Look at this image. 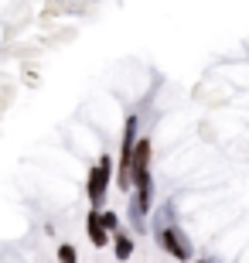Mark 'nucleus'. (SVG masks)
I'll list each match as a JSON object with an SVG mask.
<instances>
[{
  "label": "nucleus",
  "instance_id": "f257e3e1",
  "mask_svg": "<svg viewBox=\"0 0 249 263\" xmlns=\"http://www.w3.org/2000/svg\"><path fill=\"white\" fill-rule=\"evenodd\" d=\"M133 140H137V117L126 120V134H123V167H120V188L133 185Z\"/></svg>",
  "mask_w": 249,
  "mask_h": 263
},
{
  "label": "nucleus",
  "instance_id": "f03ea898",
  "mask_svg": "<svg viewBox=\"0 0 249 263\" xmlns=\"http://www.w3.org/2000/svg\"><path fill=\"white\" fill-rule=\"evenodd\" d=\"M109 171H113L109 157H103V161H99V167H92V175H89V198H92V205H103V198H106V181H109Z\"/></svg>",
  "mask_w": 249,
  "mask_h": 263
},
{
  "label": "nucleus",
  "instance_id": "7ed1b4c3",
  "mask_svg": "<svg viewBox=\"0 0 249 263\" xmlns=\"http://www.w3.org/2000/svg\"><path fill=\"white\" fill-rule=\"evenodd\" d=\"M161 243H164V250H167L171 256H178V260H188V256H191V250L184 246V239H181L178 229H161Z\"/></svg>",
  "mask_w": 249,
  "mask_h": 263
},
{
  "label": "nucleus",
  "instance_id": "20e7f679",
  "mask_svg": "<svg viewBox=\"0 0 249 263\" xmlns=\"http://www.w3.org/2000/svg\"><path fill=\"white\" fill-rule=\"evenodd\" d=\"M86 226H89V239H92L96 246H106V243H109V236H106V226H103V215H99V212L89 215Z\"/></svg>",
  "mask_w": 249,
  "mask_h": 263
},
{
  "label": "nucleus",
  "instance_id": "39448f33",
  "mask_svg": "<svg viewBox=\"0 0 249 263\" xmlns=\"http://www.w3.org/2000/svg\"><path fill=\"white\" fill-rule=\"evenodd\" d=\"M116 256H120V260H130V256H133V243H130V236H116Z\"/></svg>",
  "mask_w": 249,
  "mask_h": 263
},
{
  "label": "nucleus",
  "instance_id": "423d86ee",
  "mask_svg": "<svg viewBox=\"0 0 249 263\" xmlns=\"http://www.w3.org/2000/svg\"><path fill=\"white\" fill-rule=\"evenodd\" d=\"M58 260L62 263H75V250H72V246H62V250H58Z\"/></svg>",
  "mask_w": 249,
  "mask_h": 263
},
{
  "label": "nucleus",
  "instance_id": "0eeeda50",
  "mask_svg": "<svg viewBox=\"0 0 249 263\" xmlns=\"http://www.w3.org/2000/svg\"><path fill=\"white\" fill-rule=\"evenodd\" d=\"M99 215H103V226H106V229H116V215L113 212H99Z\"/></svg>",
  "mask_w": 249,
  "mask_h": 263
}]
</instances>
